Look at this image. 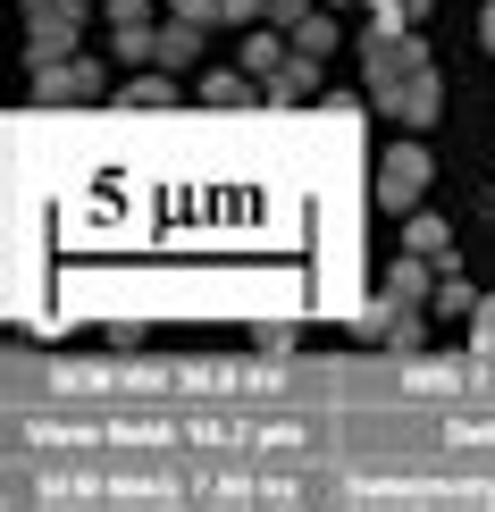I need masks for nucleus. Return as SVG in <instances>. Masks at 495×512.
<instances>
[{
  "instance_id": "obj_1",
  "label": "nucleus",
  "mask_w": 495,
  "mask_h": 512,
  "mask_svg": "<svg viewBox=\"0 0 495 512\" xmlns=\"http://www.w3.org/2000/svg\"><path fill=\"white\" fill-rule=\"evenodd\" d=\"M361 68H370V93H378L386 118H403V126L437 118L445 84H437V68H428V51L412 42V26H370L361 34Z\"/></svg>"
},
{
  "instance_id": "obj_2",
  "label": "nucleus",
  "mask_w": 495,
  "mask_h": 512,
  "mask_svg": "<svg viewBox=\"0 0 495 512\" xmlns=\"http://www.w3.org/2000/svg\"><path fill=\"white\" fill-rule=\"evenodd\" d=\"M420 185H428V152L420 143H395V152L378 160V210H412Z\"/></svg>"
},
{
  "instance_id": "obj_3",
  "label": "nucleus",
  "mask_w": 495,
  "mask_h": 512,
  "mask_svg": "<svg viewBox=\"0 0 495 512\" xmlns=\"http://www.w3.org/2000/svg\"><path fill=\"white\" fill-rule=\"evenodd\" d=\"M76 26H84V0H59V9L34 17V68H51V59L76 51Z\"/></svg>"
},
{
  "instance_id": "obj_4",
  "label": "nucleus",
  "mask_w": 495,
  "mask_h": 512,
  "mask_svg": "<svg viewBox=\"0 0 495 512\" xmlns=\"http://www.w3.org/2000/svg\"><path fill=\"white\" fill-rule=\"evenodd\" d=\"M34 84H42V101H93L101 93V68H93V59H51V68H34Z\"/></svg>"
},
{
  "instance_id": "obj_5",
  "label": "nucleus",
  "mask_w": 495,
  "mask_h": 512,
  "mask_svg": "<svg viewBox=\"0 0 495 512\" xmlns=\"http://www.w3.org/2000/svg\"><path fill=\"white\" fill-rule=\"evenodd\" d=\"M386 294H395V303H428V294H437V277H428V252H403V261H386Z\"/></svg>"
},
{
  "instance_id": "obj_6",
  "label": "nucleus",
  "mask_w": 495,
  "mask_h": 512,
  "mask_svg": "<svg viewBox=\"0 0 495 512\" xmlns=\"http://www.w3.org/2000/svg\"><path fill=\"white\" fill-rule=\"evenodd\" d=\"M311 93H319V76H311V59H303V51H294L286 68H269V101H277V110H303Z\"/></svg>"
},
{
  "instance_id": "obj_7",
  "label": "nucleus",
  "mask_w": 495,
  "mask_h": 512,
  "mask_svg": "<svg viewBox=\"0 0 495 512\" xmlns=\"http://www.w3.org/2000/svg\"><path fill=\"white\" fill-rule=\"evenodd\" d=\"M152 59H160V68H193V59H202V26H193V17L160 26V34H152Z\"/></svg>"
},
{
  "instance_id": "obj_8",
  "label": "nucleus",
  "mask_w": 495,
  "mask_h": 512,
  "mask_svg": "<svg viewBox=\"0 0 495 512\" xmlns=\"http://www.w3.org/2000/svg\"><path fill=\"white\" fill-rule=\"evenodd\" d=\"M235 26H294V17H311V0H227Z\"/></svg>"
},
{
  "instance_id": "obj_9",
  "label": "nucleus",
  "mask_w": 495,
  "mask_h": 512,
  "mask_svg": "<svg viewBox=\"0 0 495 512\" xmlns=\"http://www.w3.org/2000/svg\"><path fill=\"white\" fill-rule=\"evenodd\" d=\"M202 101H210V110H244V101H252V68H244V76H235V68L202 76Z\"/></svg>"
},
{
  "instance_id": "obj_10",
  "label": "nucleus",
  "mask_w": 495,
  "mask_h": 512,
  "mask_svg": "<svg viewBox=\"0 0 495 512\" xmlns=\"http://www.w3.org/2000/svg\"><path fill=\"white\" fill-rule=\"evenodd\" d=\"M286 34H294V51H303V59H328L336 51V17H294Z\"/></svg>"
},
{
  "instance_id": "obj_11",
  "label": "nucleus",
  "mask_w": 495,
  "mask_h": 512,
  "mask_svg": "<svg viewBox=\"0 0 495 512\" xmlns=\"http://www.w3.org/2000/svg\"><path fill=\"white\" fill-rule=\"evenodd\" d=\"M428 311H437V319H470V311H479V294H470L462 277H437V294H428Z\"/></svg>"
},
{
  "instance_id": "obj_12",
  "label": "nucleus",
  "mask_w": 495,
  "mask_h": 512,
  "mask_svg": "<svg viewBox=\"0 0 495 512\" xmlns=\"http://www.w3.org/2000/svg\"><path fill=\"white\" fill-rule=\"evenodd\" d=\"M168 101H177L168 76H135V84H126V110H168Z\"/></svg>"
},
{
  "instance_id": "obj_13",
  "label": "nucleus",
  "mask_w": 495,
  "mask_h": 512,
  "mask_svg": "<svg viewBox=\"0 0 495 512\" xmlns=\"http://www.w3.org/2000/svg\"><path fill=\"white\" fill-rule=\"evenodd\" d=\"M244 68H252V76L286 68V42H277V34H252V42H244Z\"/></svg>"
},
{
  "instance_id": "obj_14",
  "label": "nucleus",
  "mask_w": 495,
  "mask_h": 512,
  "mask_svg": "<svg viewBox=\"0 0 495 512\" xmlns=\"http://www.w3.org/2000/svg\"><path fill=\"white\" fill-rule=\"evenodd\" d=\"M470 345L495 353V294H479V311H470Z\"/></svg>"
},
{
  "instance_id": "obj_15",
  "label": "nucleus",
  "mask_w": 495,
  "mask_h": 512,
  "mask_svg": "<svg viewBox=\"0 0 495 512\" xmlns=\"http://www.w3.org/2000/svg\"><path fill=\"white\" fill-rule=\"evenodd\" d=\"M412 252H454V236H445V219H412Z\"/></svg>"
},
{
  "instance_id": "obj_16",
  "label": "nucleus",
  "mask_w": 495,
  "mask_h": 512,
  "mask_svg": "<svg viewBox=\"0 0 495 512\" xmlns=\"http://www.w3.org/2000/svg\"><path fill=\"white\" fill-rule=\"evenodd\" d=\"M110 17L118 26H143V0H110Z\"/></svg>"
},
{
  "instance_id": "obj_17",
  "label": "nucleus",
  "mask_w": 495,
  "mask_h": 512,
  "mask_svg": "<svg viewBox=\"0 0 495 512\" xmlns=\"http://www.w3.org/2000/svg\"><path fill=\"white\" fill-rule=\"evenodd\" d=\"M395 17H403V26H420V17H428V0H395Z\"/></svg>"
},
{
  "instance_id": "obj_18",
  "label": "nucleus",
  "mask_w": 495,
  "mask_h": 512,
  "mask_svg": "<svg viewBox=\"0 0 495 512\" xmlns=\"http://www.w3.org/2000/svg\"><path fill=\"white\" fill-rule=\"evenodd\" d=\"M479 42H487V51H495V0H487V17H479Z\"/></svg>"
}]
</instances>
